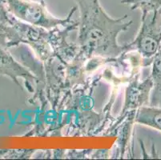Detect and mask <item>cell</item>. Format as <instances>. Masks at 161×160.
I'll use <instances>...</instances> for the list:
<instances>
[{
  "label": "cell",
  "instance_id": "5b68a950",
  "mask_svg": "<svg viewBox=\"0 0 161 160\" xmlns=\"http://www.w3.org/2000/svg\"><path fill=\"white\" fill-rule=\"evenodd\" d=\"M0 75L7 76L18 86H21L19 79L24 80L25 86L30 92H33V83L37 80L31 71L19 63L7 49L0 46Z\"/></svg>",
  "mask_w": 161,
  "mask_h": 160
},
{
  "label": "cell",
  "instance_id": "9c48e42d",
  "mask_svg": "<svg viewBox=\"0 0 161 160\" xmlns=\"http://www.w3.org/2000/svg\"><path fill=\"white\" fill-rule=\"evenodd\" d=\"M121 3L131 10H141L143 13H156L161 11V0H122Z\"/></svg>",
  "mask_w": 161,
  "mask_h": 160
},
{
  "label": "cell",
  "instance_id": "277c9868",
  "mask_svg": "<svg viewBox=\"0 0 161 160\" xmlns=\"http://www.w3.org/2000/svg\"><path fill=\"white\" fill-rule=\"evenodd\" d=\"M152 89V80L150 74L144 79H140V74L137 73L126 89L125 102L122 114L126 112H131L143 106H147L150 99L151 91Z\"/></svg>",
  "mask_w": 161,
  "mask_h": 160
},
{
  "label": "cell",
  "instance_id": "ba28073f",
  "mask_svg": "<svg viewBox=\"0 0 161 160\" xmlns=\"http://www.w3.org/2000/svg\"><path fill=\"white\" fill-rule=\"evenodd\" d=\"M134 120L136 123L161 132V108L143 106L137 110Z\"/></svg>",
  "mask_w": 161,
  "mask_h": 160
},
{
  "label": "cell",
  "instance_id": "8992f818",
  "mask_svg": "<svg viewBox=\"0 0 161 160\" xmlns=\"http://www.w3.org/2000/svg\"><path fill=\"white\" fill-rule=\"evenodd\" d=\"M14 17L7 10L4 0H0V46L6 49L15 47Z\"/></svg>",
  "mask_w": 161,
  "mask_h": 160
},
{
  "label": "cell",
  "instance_id": "6da1fadb",
  "mask_svg": "<svg viewBox=\"0 0 161 160\" xmlns=\"http://www.w3.org/2000/svg\"><path fill=\"white\" fill-rule=\"evenodd\" d=\"M80 11L77 46L80 56L87 59L116 60L126 53L125 45L118 43L119 35L127 31L132 21L128 15L113 19L99 0H75Z\"/></svg>",
  "mask_w": 161,
  "mask_h": 160
},
{
  "label": "cell",
  "instance_id": "30bf717a",
  "mask_svg": "<svg viewBox=\"0 0 161 160\" xmlns=\"http://www.w3.org/2000/svg\"><path fill=\"white\" fill-rule=\"evenodd\" d=\"M33 151H20V150H0V158H23L27 156L30 157L33 153Z\"/></svg>",
  "mask_w": 161,
  "mask_h": 160
},
{
  "label": "cell",
  "instance_id": "3957f363",
  "mask_svg": "<svg viewBox=\"0 0 161 160\" xmlns=\"http://www.w3.org/2000/svg\"><path fill=\"white\" fill-rule=\"evenodd\" d=\"M161 46V11L156 13H143L141 26L134 40L125 45L126 53H138L143 67L151 66Z\"/></svg>",
  "mask_w": 161,
  "mask_h": 160
},
{
  "label": "cell",
  "instance_id": "7a4b0ae2",
  "mask_svg": "<svg viewBox=\"0 0 161 160\" xmlns=\"http://www.w3.org/2000/svg\"><path fill=\"white\" fill-rule=\"evenodd\" d=\"M7 10L20 21L47 30L58 27H67L76 22L71 19L77 7L71 9L66 19H58L52 15L47 8L43 0H4Z\"/></svg>",
  "mask_w": 161,
  "mask_h": 160
},
{
  "label": "cell",
  "instance_id": "52a82bcc",
  "mask_svg": "<svg viewBox=\"0 0 161 160\" xmlns=\"http://www.w3.org/2000/svg\"><path fill=\"white\" fill-rule=\"evenodd\" d=\"M152 89L148 106L161 108V46L151 64Z\"/></svg>",
  "mask_w": 161,
  "mask_h": 160
}]
</instances>
